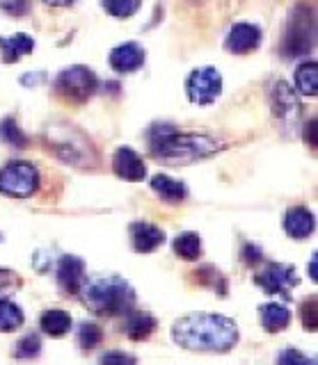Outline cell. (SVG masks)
<instances>
[{"label": "cell", "mask_w": 318, "mask_h": 365, "mask_svg": "<svg viewBox=\"0 0 318 365\" xmlns=\"http://www.w3.org/2000/svg\"><path fill=\"white\" fill-rule=\"evenodd\" d=\"M277 365H314V361L309 363V359H307L302 351L293 349V347H287V349L279 351Z\"/></svg>", "instance_id": "29"}, {"label": "cell", "mask_w": 318, "mask_h": 365, "mask_svg": "<svg viewBox=\"0 0 318 365\" xmlns=\"http://www.w3.org/2000/svg\"><path fill=\"white\" fill-rule=\"evenodd\" d=\"M142 0H104V7L110 16L115 19H129L140 9Z\"/></svg>", "instance_id": "26"}, {"label": "cell", "mask_w": 318, "mask_h": 365, "mask_svg": "<svg viewBox=\"0 0 318 365\" xmlns=\"http://www.w3.org/2000/svg\"><path fill=\"white\" fill-rule=\"evenodd\" d=\"M264 260V251H261L257 245H245L243 247V262L249 267H254L259 265V262Z\"/></svg>", "instance_id": "33"}, {"label": "cell", "mask_w": 318, "mask_h": 365, "mask_svg": "<svg viewBox=\"0 0 318 365\" xmlns=\"http://www.w3.org/2000/svg\"><path fill=\"white\" fill-rule=\"evenodd\" d=\"M174 254L184 260H197L202 256V237L197 233H181L174 240Z\"/></svg>", "instance_id": "22"}, {"label": "cell", "mask_w": 318, "mask_h": 365, "mask_svg": "<svg viewBox=\"0 0 318 365\" xmlns=\"http://www.w3.org/2000/svg\"><path fill=\"white\" fill-rule=\"evenodd\" d=\"M254 283L268 294H282L284 299H289L291 290L300 283V279H298V274H295L293 265H279V262H272V265H268L264 272L257 274Z\"/></svg>", "instance_id": "8"}, {"label": "cell", "mask_w": 318, "mask_h": 365, "mask_svg": "<svg viewBox=\"0 0 318 365\" xmlns=\"http://www.w3.org/2000/svg\"><path fill=\"white\" fill-rule=\"evenodd\" d=\"M35 48V41H32L28 34H14V37H0V53H3V62L12 64L19 62L24 55H30Z\"/></svg>", "instance_id": "17"}, {"label": "cell", "mask_w": 318, "mask_h": 365, "mask_svg": "<svg viewBox=\"0 0 318 365\" xmlns=\"http://www.w3.org/2000/svg\"><path fill=\"white\" fill-rule=\"evenodd\" d=\"M112 169H115V174L124 180H131V182H138V180H144L146 176V165L144 160L133 151L129 146H121L117 148L115 158H112Z\"/></svg>", "instance_id": "11"}, {"label": "cell", "mask_w": 318, "mask_h": 365, "mask_svg": "<svg viewBox=\"0 0 318 365\" xmlns=\"http://www.w3.org/2000/svg\"><path fill=\"white\" fill-rule=\"evenodd\" d=\"M21 324H24V311L9 299H0V331L3 334H12Z\"/></svg>", "instance_id": "23"}, {"label": "cell", "mask_w": 318, "mask_h": 365, "mask_svg": "<svg viewBox=\"0 0 318 365\" xmlns=\"http://www.w3.org/2000/svg\"><path fill=\"white\" fill-rule=\"evenodd\" d=\"M78 294H83V304L99 317L129 315L135 306V290L121 277H99L85 281Z\"/></svg>", "instance_id": "3"}, {"label": "cell", "mask_w": 318, "mask_h": 365, "mask_svg": "<svg viewBox=\"0 0 318 365\" xmlns=\"http://www.w3.org/2000/svg\"><path fill=\"white\" fill-rule=\"evenodd\" d=\"M300 317H302V327L304 331H316L318 327V319H316V297L312 294L309 299H304L302 306H300Z\"/></svg>", "instance_id": "28"}, {"label": "cell", "mask_w": 318, "mask_h": 365, "mask_svg": "<svg viewBox=\"0 0 318 365\" xmlns=\"http://www.w3.org/2000/svg\"><path fill=\"white\" fill-rule=\"evenodd\" d=\"M30 7V0H0V9L12 16H24Z\"/></svg>", "instance_id": "32"}, {"label": "cell", "mask_w": 318, "mask_h": 365, "mask_svg": "<svg viewBox=\"0 0 318 365\" xmlns=\"http://www.w3.org/2000/svg\"><path fill=\"white\" fill-rule=\"evenodd\" d=\"M55 274H58V285L64 294H78L85 283V262L78 256H62Z\"/></svg>", "instance_id": "10"}, {"label": "cell", "mask_w": 318, "mask_h": 365, "mask_svg": "<svg viewBox=\"0 0 318 365\" xmlns=\"http://www.w3.org/2000/svg\"><path fill=\"white\" fill-rule=\"evenodd\" d=\"M165 242V233L149 222L131 224V245L138 254H151Z\"/></svg>", "instance_id": "13"}, {"label": "cell", "mask_w": 318, "mask_h": 365, "mask_svg": "<svg viewBox=\"0 0 318 365\" xmlns=\"http://www.w3.org/2000/svg\"><path fill=\"white\" fill-rule=\"evenodd\" d=\"M261 41V30L249 23H236V26L227 34L224 48L234 55H245L249 51H254Z\"/></svg>", "instance_id": "12"}, {"label": "cell", "mask_w": 318, "mask_h": 365, "mask_svg": "<svg viewBox=\"0 0 318 365\" xmlns=\"http://www.w3.org/2000/svg\"><path fill=\"white\" fill-rule=\"evenodd\" d=\"M144 62V51L135 41L119 43L115 51L110 53V66L117 73H133L138 71Z\"/></svg>", "instance_id": "14"}, {"label": "cell", "mask_w": 318, "mask_h": 365, "mask_svg": "<svg viewBox=\"0 0 318 365\" xmlns=\"http://www.w3.org/2000/svg\"><path fill=\"white\" fill-rule=\"evenodd\" d=\"M0 137H3V140H5L7 144L19 146V148L28 144V142H26V135H24V130L19 128L14 119H5L3 123H0Z\"/></svg>", "instance_id": "27"}, {"label": "cell", "mask_w": 318, "mask_h": 365, "mask_svg": "<svg viewBox=\"0 0 318 365\" xmlns=\"http://www.w3.org/2000/svg\"><path fill=\"white\" fill-rule=\"evenodd\" d=\"M37 187H39V171L35 169V165L16 160V163H9L0 169V192L5 197L26 199L32 197Z\"/></svg>", "instance_id": "4"}, {"label": "cell", "mask_w": 318, "mask_h": 365, "mask_svg": "<svg viewBox=\"0 0 318 365\" xmlns=\"http://www.w3.org/2000/svg\"><path fill=\"white\" fill-rule=\"evenodd\" d=\"M316 39L314 32V11L309 7L300 5L293 11V16L289 21V32L287 41H284V55L287 57H298L312 51Z\"/></svg>", "instance_id": "5"}, {"label": "cell", "mask_w": 318, "mask_h": 365, "mask_svg": "<svg viewBox=\"0 0 318 365\" xmlns=\"http://www.w3.org/2000/svg\"><path fill=\"white\" fill-rule=\"evenodd\" d=\"M44 3H49V5H53V7H66V5L76 3V0H44Z\"/></svg>", "instance_id": "34"}, {"label": "cell", "mask_w": 318, "mask_h": 365, "mask_svg": "<svg viewBox=\"0 0 318 365\" xmlns=\"http://www.w3.org/2000/svg\"><path fill=\"white\" fill-rule=\"evenodd\" d=\"M151 187L161 194V199H165L167 203H181L188 197V187L184 182L169 178V176H163V174L151 178Z\"/></svg>", "instance_id": "20"}, {"label": "cell", "mask_w": 318, "mask_h": 365, "mask_svg": "<svg viewBox=\"0 0 318 365\" xmlns=\"http://www.w3.org/2000/svg\"><path fill=\"white\" fill-rule=\"evenodd\" d=\"M21 288V277L12 269H0V297Z\"/></svg>", "instance_id": "31"}, {"label": "cell", "mask_w": 318, "mask_h": 365, "mask_svg": "<svg viewBox=\"0 0 318 365\" xmlns=\"http://www.w3.org/2000/svg\"><path fill=\"white\" fill-rule=\"evenodd\" d=\"M172 340L188 351L227 354L238 342V324L218 313H190L172 324Z\"/></svg>", "instance_id": "1"}, {"label": "cell", "mask_w": 318, "mask_h": 365, "mask_svg": "<svg viewBox=\"0 0 318 365\" xmlns=\"http://www.w3.org/2000/svg\"><path fill=\"white\" fill-rule=\"evenodd\" d=\"M39 351H41V338L37 334H28L14 345L12 356L14 359H35V356H39Z\"/></svg>", "instance_id": "25"}, {"label": "cell", "mask_w": 318, "mask_h": 365, "mask_svg": "<svg viewBox=\"0 0 318 365\" xmlns=\"http://www.w3.org/2000/svg\"><path fill=\"white\" fill-rule=\"evenodd\" d=\"M58 94L71 103H85L96 89V76L87 66H71L55 80Z\"/></svg>", "instance_id": "6"}, {"label": "cell", "mask_w": 318, "mask_h": 365, "mask_svg": "<svg viewBox=\"0 0 318 365\" xmlns=\"http://www.w3.org/2000/svg\"><path fill=\"white\" fill-rule=\"evenodd\" d=\"M138 361H135L133 354H126V351H117V349H112V351H106L104 356H101L99 365H135Z\"/></svg>", "instance_id": "30"}, {"label": "cell", "mask_w": 318, "mask_h": 365, "mask_svg": "<svg viewBox=\"0 0 318 365\" xmlns=\"http://www.w3.org/2000/svg\"><path fill=\"white\" fill-rule=\"evenodd\" d=\"M261 327L270 334H279L291 324V311L284 304H264L259 308Z\"/></svg>", "instance_id": "16"}, {"label": "cell", "mask_w": 318, "mask_h": 365, "mask_svg": "<svg viewBox=\"0 0 318 365\" xmlns=\"http://www.w3.org/2000/svg\"><path fill=\"white\" fill-rule=\"evenodd\" d=\"M316 220L314 212L307 208H291L284 217V231H287L293 240H304L314 233Z\"/></svg>", "instance_id": "15"}, {"label": "cell", "mask_w": 318, "mask_h": 365, "mask_svg": "<svg viewBox=\"0 0 318 365\" xmlns=\"http://www.w3.org/2000/svg\"><path fill=\"white\" fill-rule=\"evenodd\" d=\"M272 112L277 114L282 123L291 125V128L300 119V103L295 98L293 89L284 83V80H279V83L272 87Z\"/></svg>", "instance_id": "9"}, {"label": "cell", "mask_w": 318, "mask_h": 365, "mask_svg": "<svg viewBox=\"0 0 318 365\" xmlns=\"http://www.w3.org/2000/svg\"><path fill=\"white\" fill-rule=\"evenodd\" d=\"M76 342H78V347L85 349V351L94 349L104 342V329L94 322H83L76 331Z\"/></svg>", "instance_id": "24"}, {"label": "cell", "mask_w": 318, "mask_h": 365, "mask_svg": "<svg viewBox=\"0 0 318 365\" xmlns=\"http://www.w3.org/2000/svg\"><path fill=\"white\" fill-rule=\"evenodd\" d=\"M39 329L51 338H62L71 331V317L66 311H60V308H51L41 315L39 319Z\"/></svg>", "instance_id": "18"}, {"label": "cell", "mask_w": 318, "mask_h": 365, "mask_svg": "<svg viewBox=\"0 0 318 365\" xmlns=\"http://www.w3.org/2000/svg\"><path fill=\"white\" fill-rule=\"evenodd\" d=\"M309 272H312V279L316 281V254H314V258H312V267H309Z\"/></svg>", "instance_id": "35"}, {"label": "cell", "mask_w": 318, "mask_h": 365, "mask_svg": "<svg viewBox=\"0 0 318 365\" xmlns=\"http://www.w3.org/2000/svg\"><path fill=\"white\" fill-rule=\"evenodd\" d=\"M222 151V144L207 135H179L172 125L151 130V153L167 165H190Z\"/></svg>", "instance_id": "2"}, {"label": "cell", "mask_w": 318, "mask_h": 365, "mask_svg": "<svg viewBox=\"0 0 318 365\" xmlns=\"http://www.w3.org/2000/svg\"><path fill=\"white\" fill-rule=\"evenodd\" d=\"M295 87L302 96H316L318 91V68L316 62H304L295 68Z\"/></svg>", "instance_id": "21"}, {"label": "cell", "mask_w": 318, "mask_h": 365, "mask_svg": "<svg viewBox=\"0 0 318 365\" xmlns=\"http://www.w3.org/2000/svg\"><path fill=\"white\" fill-rule=\"evenodd\" d=\"M186 89L192 103H197V106H211L222 91V76L213 66L197 68V71L190 73Z\"/></svg>", "instance_id": "7"}, {"label": "cell", "mask_w": 318, "mask_h": 365, "mask_svg": "<svg viewBox=\"0 0 318 365\" xmlns=\"http://www.w3.org/2000/svg\"><path fill=\"white\" fill-rule=\"evenodd\" d=\"M158 322L149 315V313H129V319L126 324H124V334H126L131 340L140 342V340H146L154 331H156Z\"/></svg>", "instance_id": "19"}]
</instances>
